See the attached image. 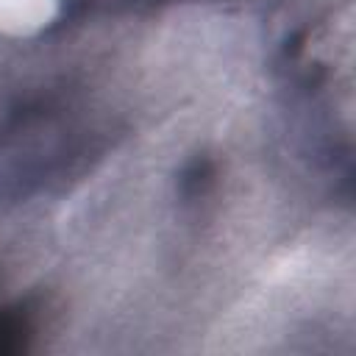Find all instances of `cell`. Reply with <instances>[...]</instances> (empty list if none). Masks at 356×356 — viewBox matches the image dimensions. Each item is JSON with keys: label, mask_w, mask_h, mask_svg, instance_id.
Masks as SVG:
<instances>
[{"label": "cell", "mask_w": 356, "mask_h": 356, "mask_svg": "<svg viewBox=\"0 0 356 356\" xmlns=\"http://www.w3.org/2000/svg\"><path fill=\"white\" fill-rule=\"evenodd\" d=\"M211 184H214V161L206 156H197L178 175V197L184 203H197L200 197H206Z\"/></svg>", "instance_id": "1"}, {"label": "cell", "mask_w": 356, "mask_h": 356, "mask_svg": "<svg viewBox=\"0 0 356 356\" xmlns=\"http://www.w3.org/2000/svg\"><path fill=\"white\" fill-rule=\"evenodd\" d=\"M95 0H56L58 11H56V22H70V19H78Z\"/></svg>", "instance_id": "2"}]
</instances>
